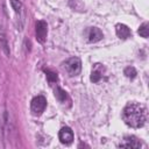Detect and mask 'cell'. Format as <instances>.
<instances>
[{
    "instance_id": "cell-1",
    "label": "cell",
    "mask_w": 149,
    "mask_h": 149,
    "mask_svg": "<svg viewBox=\"0 0 149 149\" xmlns=\"http://www.w3.org/2000/svg\"><path fill=\"white\" fill-rule=\"evenodd\" d=\"M147 119V109L142 104L130 102L122 111V120L132 128H140Z\"/></svg>"
},
{
    "instance_id": "cell-2",
    "label": "cell",
    "mask_w": 149,
    "mask_h": 149,
    "mask_svg": "<svg viewBox=\"0 0 149 149\" xmlns=\"http://www.w3.org/2000/svg\"><path fill=\"white\" fill-rule=\"evenodd\" d=\"M63 66H64L65 71L69 73V76H71V77L78 76L81 70V63L78 57H71V58L66 59L63 63Z\"/></svg>"
},
{
    "instance_id": "cell-3",
    "label": "cell",
    "mask_w": 149,
    "mask_h": 149,
    "mask_svg": "<svg viewBox=\"0 0 149 149\" xmlns=\"http://www.w3.org/2000/svg\"><path fill=\"white\" fill-rule=\"evenodd\" d=\"M47 107V99L43 95H37L33 98L30 102V109L34 115H41Z\"/></svg>"
},
{
    "instance_id": "cell-4",
    "label": "cell",
    "mask_w": 149,
    "mask_h": 149,
    "mask_svg": "<svg viewBox=\"0 0 149 149\" xmlns=\"http://www.w3.org/2000/svg\"><path fill=\"white\" fill-rule=\"evenodd\" d=\"M35 30H36V38L40 43H44L47 40V34H48V24L43 20H38L35 24Z\"/></svg>"
},
{
    "instance_id": "cell-5",
    "label": "cell",
    "mask_w": 149,
    "mask_h": 149,
    "mask_svg": "<svg viewBox=\"0 0 149 149\" xmlns=\"http://www.w3.org/2000/svg\"><path fill=\"white\" fill-rule=\"evenodd\" d=\"M142 146L141 141L136 136H125L123 140L120 142L119 147L120 148H127V149H139Z\"/></svg>"
},
{
    "instance_id": "cell-6",
    "label": "cell",
    "mask_w": 149,
    "mask_h": 149,
    "mask_svg": "<svg viewBox=\"0 0 149 149\" xmlns=\"http://www.w3.org/2000/svg\"><path fill=\"white\" fill-rule=\"evenodd\" d=\"M85 36H86V40L91 43H94V42H98L100 41L104 35H102V31L97 28V27H88L86 30H85Z\"/></svg>"
},
{
    "instance_id": "cell-7",
    "label": "cell",
    "mask_w": 149,
    "mask_h": 149,
    "mask_svg": "<svg viewBox=\"0 0 149 149\" xmlns=\"http://www.w3.org/2000/svg\"><path fill=\"white\" fill-rule=\"evenodd\" d=\"M58 137H59V141L63 144L69 146L73 141V132L71 130L70 127H63L58 133Z\"/></svg>"
},
{
    "instance_id": "cell-8",
    "label": "cell",
    "mask_w": 149,
    "mask_h": 149,
    "mask_svg": "<svg viewBox=\"0 0 149 149\" xmlns=\"http://www.w3.org/2000/svg\"><path fill=\"white\" fill-rule=\"evenodd\" d=\"M115 33H116L118 37L121 38V40H126V38H128V37L132 36L130 29L126 24H123V23H118L115 26Z\"/></svg>"
},
{
    "instance_id": "cell-9",
    "label": "cell",
    "mask_w": 149,
    "mask_h": 149,
    "mask_svg": "<svg viewBox=\"0 0 149 149\" xmlns=\"http://www.w3.org/2000/svg\"><path fill=\"white\" fill-rule=\"evenodd\" d=\"M104 71H105V68L101 64H94V66L92 69V73H91V80L93 83L100 81L104 76Z\"/></svg>"
},
{
    "instance_id": "cell-10",
    "label": "cell",
    "mask_w": 149,
    "mask_h": 149,
    "mask_svg": "<svg viewBox=\"0 0 149 149\" xmlns=\"http://www.w3.org/2000/svg\"><path fill=\"white\" fill-rule=\"evenodd\" d=\"M55 97H56V99L62 105H65V104H69L70 105V102H71V99H70L69 94L64 90H62L61 87H58V86L55 88Z\"/></svg>"
},
{
    "instance_id": "cell-11",
    "label": "cell",
    "mask_w": 149,
    "mask_h": 149,
    "mask_svg": "<svg viewBox=\"0 0 149 149\" xmlns=\"http://www.w3.org/2000/svg\"><path fill=\"white\" fill-rule=\"evenodd\" d=\"M44 72L47 73V79H48V81H49L50 85H54V84L57 83L58 77H57V73L56 72H52L50 70H44Z\"/></svg>"
},
{
    "instance_id": "cell-12",
    "label": "cell",
    "mask_w": 149,
    "mask_h": 149,
    "mask_svg": "<svg viewBox=\"0 0 149 149\" xmlns=\"http://www.w3.org/2000/svg\"><path fill=\"white\" fill-rule=\"evenodd\" d=\"M123 73L126 74V77H128V78H130V79L135 78V77H136V74H137V72H136V70H135V68H134V66H127V68L125 69Z\"/></svg>"
},
{
    "instance_id": "cell-13",
    "label": "cell",
    "mask_w": 149,
    "mask_h": 149,
    "mask_svg": "<svg viewBox=\"0 0 149 149\" xmlns=\"http://www.w3.org/2000/svg\"><path fill=\"white\" fill-rule=\"evenodd\" d=\"M139 34H140L142 37H144V38L148 37V22H144V23H142V24L140 26V28H139Z\"/></svg>"
},
{
    "instance_id": "cell-14",
    "label": "cell",
    "mask_w": 149,
    "mask_h": 149,
    "mask_svg": "<svg viewBox=\"0 0 149 149\" xmlns=\"http://www.w3.org/2000/svg\"><path fill=\"white\" fill-rule=\"evenodd\" d=\"M9 1H10V5H12L13 9H14L15 12H20V9H21V7H22V3H21L19 0H9Z\"/></svg>"
}]
</instances>
